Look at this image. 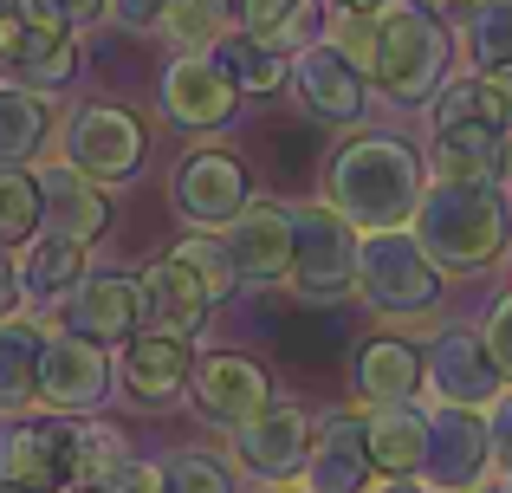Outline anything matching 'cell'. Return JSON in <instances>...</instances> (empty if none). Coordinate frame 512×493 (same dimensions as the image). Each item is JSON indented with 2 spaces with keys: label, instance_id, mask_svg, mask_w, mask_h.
I'll return each instance as SVG.
<instances>
[{
  "label": "cell",
  "instance_id": "1",
  "mask_svg": "<svg viewBox=\"0 0 512 493\" xmlns=\"http://www.w3.org/2000/svg\"><path fill=\"white\" fill-rule=\"evenodd\" d=\"M409 234L422 241V253L441 266V273L467 279L487 273V266L506 260L512 241V208L500 182H461V176H435L422 182V202L409 215Z\"/></svg>",
  "mask_w": 512,
  "mask_h": 493
},
{
  "label": "cell",
  "instance_id": "2",
  "mask_svg": "<svg viewBox=\"0 0 512 493\" xmlns=\"http://www.w3.org/2000/svg\"><path fill=\"white\" fill-rule=\"evenodd\" d=\"M422 156L389 130H363L331 150L325 163V202L338 208L357 234L376 228H409L415 202H422Z\"/></svg>",
  "mask_w": 512,
  "mask_h": 493
},
{
  "label": "cell",
  "instance_id": "3",
  "mask_svg": "<svg viewBox=\"0 0 512 493\" xmlns=\"http://www.w3.org/2000/svg\"><path fill=\"white\" fill-rule=\"evenodd\" d=\"M454 59V39L422 0H383L370 13V59H363V78L383 91L389 104L415 111L441 91Z\"/></svg>",
  "mask_w": 512,
  "mask_h": 493
},
{
  "label": "cell",
  "instance_id": "4",
  "mask_svg": "<svg viewBox=\"0 0 512 493\" xmlns=\"http://www.w3.org/2000/svg\"><path fill=\"white\" fill-rule=\"evenodd\" d=\"M357 299L383 325H435L441 318V266L409 228H376L357 241Z\"/></svg>",
  "mask_w": 512,
  "mask_h": 493
},
{
  "label": "cell",
  "instance_id": "5",
  "mask_svg": "<svg viewBox=\"0 0 512 493\" xmlns=\"http://www.w3.org/2000/svg\"><path fill=\"white\" fill-rule=\"evenodd\" d=\"M357 241L363 234L350 228L331 202H299L292 208V292H299L305 312H325L357 292Z\"/></svg>",
  "mask_w": 512,
  "mask_h": 493
},
{
  "label": "cell",
  "instance_id": "6",
  "mask_svg": "<svg viewBox=\"0 0 512 493\" xmlns=\"http://www.w3.org/2000/svg\"><path fill=\"white\" fill-rule=\"evenodd\" d=\"M0 474L33 487V493L65 487L78 474V422L59 416V409H46V416L13 409V416L0 422Z\"/></svg>",
  "mask_w": 512,
  "mask_h": 493
},
{
  "label": "cell",
  "instance_id": "7",
  "mask_svg": "<svg viewBox=\"0 0 512 493\" xmlns=\"http://www.w3.org/2000/svg\"><path fill=\"white\" fill-rule=\"evenodd\" d=\"M422 481L435 493H467L493 481V442H487V409L461 403H428V448H422Z\"/></svg>",
  "mask_w": 512,
  "mask_h": 493
},
{
  "label": "cell",
  "instance_id": "8",
  "mask_svg": "<svg viewBox=\"0 0 512 493\" xmlns=\"http://www.w3.org/2000/svg\"><path fill=\"white\" fill-rule=\"evenodd\" d=\"M312 409L299 403H266L260 416H247L234 429V468L247 474V481H266V487H286L305 474V455H312Z\"/></svg>",
  "mask_w": 512,
  "mask_h": 493
},
{
  "label": "cell",
  "instance_id": "9",
  "mask_svg": "<svg viewBox=\"0 0 512 493\" xmlns=\"http://www.w3.org/2000/svg\"><path fill=\"white\" fill-rule=\"evenodd\" d=\"M500 370H493L487 344H480V331L467 325H441L435 338H428L422 351V390L428 403H461V409H487L493 396H500Z\"/></svg>",
  "mask_w": 512,
  "mask_h": 493
},
{
  "label": "cell",
  "instance_id": "10",
  "mask_svg": "<svg viewBox=\"0 0 512 493\" xmlns=\"http://www.w3.org/2000/svg\"><path fill=\"white\" fill-rule=\"evenodd\" d=\"M111 390V357L104 344L78 338V331H46L39 344V403L59 416H91Z\"/></svg>",
  "mask_w": 512,
  "mask_h": 493
},
{
  "label": "cell",
  "instance_id": "11",
  "mask_svg": "<svg viewBox=\"0 0 512 493\" xmlns=\"http://www.w3.org/2000/svg\"><path fill=\"white\" fill-rule=\"evenodd\" d=\"M292 91H299L305 117H318V124H357L363 111H370V78H363L357 59H344L331 39H312V46L292 52Z\"/></svg>",
  "mask_w": 512,
  "mask_h": 493
},
{
  "label": "cell",
  "instance_id": "12",
  "mask_svg": "<svg viewBox=\"0 0 512 493\" xmlns=\"http://www.w3.org/2000/svg\"><path fill=\"white\" fill-rule=\"evenodd\" d=\"M72 65H78L72 33H59V26L33 20V13H20V7H0V78L52 98V91L72 78Z\"/></svg>",
  "mask_w": 512,
  "mask_h": 493
},
{
  "label": "cell",
  "instance_id": "13",
  "mask_svg": "<svg viewBox=\"0 0 512 493\" xmlns=\"http://www.w3.org/2000/svg\"><path fill=\"white\" fill-rule=\"evenodd\" d=\"M65 163L98 182H130L143 169V124L117 104H85L65 124Z\"/></svg>",
  "mask_w": 512,
  "mask_h": 493
},
{
  "label": "cell",
  "instance_id": "14",
  "mask_svg": "<svg viewBox=\"0 0 512 493\" xmlns=\"http://www.w3.org/2000/svg\"><path fill=\"white\" fill-rule=\"evenodd\" d=\"M188 390H195V416L214 422V429H227V435L273 403V377L240 351H208L188 370Z\"/></svg>",
  "mask_w": 512,
  "mask_h": 493
},
{
  "label": "cell",
  "instance_id": "15",
  "mask_svg": "<svg viewBox=\"0 0 512 493\" xmlns=\"http://www.w3.org/2000/svg\"><path fill=\"white\" fill-rule=\"evenodd\" d=\"M221 247H227V266H234L240 286H279L292 273V208L247 202L221 228Z\"/></svg>",
  "mask_w": 512,
  "mask_h": 493
},
{
  "label": "cell",
  "instance_id": "16",
  "mask_svg": "<svg viewBox=\"0 0 512 493\" xmlns=\"http://www.w3.org/2000/svg\"><path fill=\"white\" fill-rule=\"evenodd\" d=\"M299 487H312V493H370L376 487L363 409H338V416H325L312 429V455H305Z\"/></svg>",
  "mask_w": 512,
  "mask_h": 493
},
{
  "label": "cell",
  "instance_id": "17",
  "mask_svg": "<svg viewBox=\"0 0 512 493\" xmlns=\"http://www.w3.org/2000/svg\"><path fill=\"white\" fill-rule=\"evenodd\" d=\"M137 286H143V325H150V331H169V338H195V331L214 318V305H221V292H214L208 279L182 260V253L150 260Z\"/></svg>",
  "mask_w": 512,
  "mask_h": 493
},
{
  "label": "cell",
  "instance_id": "18",
  "mask_svg": "<svg viewBox=\"0 0 512 493\" xmlns=\"http://www.w3.org/2000/svg\"><path fill=\"white\" fill-rule=\"evenodd\" d=\"M247 202H253V182L240 169V156H227V150H195L175 169V208L195 228H227Z\"/></svg>",
  "mask_w": 512,
  "mask_h": 493
},
{
  "label": "cell",
  "instance_id": "19",
  "mask_svg": "<svg viewBox=\"0 0 512 493\" xmlns=\"http://www.w3.org/2000/svg\"><path fill=\"white\" fill-rule=\"evenodd\" d=\"M240 91L227 85V72L208 59V52H175L163 72V117L182 130H221L234 117Z\"/></svg>",
  "mask_w": 512,
  "mask_h": 493
},
{
  "label": "cell",
  "instance_id": "20",
  "mask_svg": "<svg viewBox=\"0 0 512 493\" xmlns=\"http://www.w3.org/2000/svg\"><path fill=\"white\" fill-rule=\"evenodd\" d=\"M65 331L91 344H130L143 331V286L117 273H85L78 292L65 299Z\"/></svg>",
  "mask_w": 512,
  "mask_h": 493
},
{
  "label": "cell",
  "instance_id": "21",
  "mask_svg": "<svg viewBox=\"0 0 512 493\" xmlns=\"http://www.w3.org/2000/svg\"><path fill=\"white\" fill-rule=\"evenodd\" d=\"M39 228L91 247L111 228V195H104V182L85 176V169H72V163L39 169Z\"/></svg>",
  "mask_w": 512,
  "mask_h": 493
},
{
  "label": "cell",
  "instance_id": "22",
  "mask_svg": "<svg viewBox=\"0 0 512 493\" xmlns=\"http://www.w3.org/2000/svg\"><path fill=\"white\" fill-rule=\"evenodd\" d=\"M188 370H195L188 338H169V331H137V338L124 344L117 383H124V396L137 409H163V403H175V396L188 390Z\"/></svg>",
  "mask_w": 512,
  "mask_h": 493
},
{
  "label": "cell",
  "instance_id": "23",
  "mask_svg": "<svg viewBox=\"0 0 512 493\" xmlns=\"http://www.w3.org/2000/svg\"><path fill=\"white\" fill-rule=\"evenodd\" d=\"M350 390H357L363 409L409 403V396L422 390V344H409V338H363L357 357H350Z\"/></svg>",
  "mask_w": 512,
  "mask_h": 493
},
{
  "label": "cell",
  "instance_id": "24",
  "mask_svg": "<svg viewBox=\"0 0 512 493\" xmlns=\"http://www.w3.org/2000/svg\"><path fill=\"white\" fill-rule=\"evenodd\" d=\"M428 117H435V124H493V130L512 137V65L441 78V91L428 98Z\"/></svg>",
  "mask_w": 512,
  "mask_h": 493
},
{
  "label": "cell",
  "instance_id": "25",
  "mask_svg": "<svg viewBox=\"0 0 512 493\" xmlns=\"http://www.w3.org/2000/svg\"><path fill=\"white\" fill-rule=\"evenodd\" d=\"M363 429H370V461L376 481L383 474H422V448H428V403H376L363 409Z\"/></svg>",
  "mask_w": 512,
  "mask_h": 493
},
{
  "label": "cell",
  "instance_id": "26",
  "mask_svg": "<svg viewBox=\"0 0 512 493\" xmlns=\"http://www.w3.org/2000/svg\"><path fill=\"white\" fill-rule=\"evenodd\" d=\"M13 273H20V299H26V305H46V312H59V305L78 292V279H85V241L39 234V241L26 247L20 260H13Z\"/></svg>",
  "mask_w": 512,
  "mask_h": 493
},
{
  "label": "cell",
  "instance_id": "27",
  "mask_svg": "<svg viewBox=\"0 0 512 493\" xmlns=\"http://www.w3.org/2000/svg\"><path fill=\"white\" fill-rule=\"evenodd\" d=\"M500 156L506 130L493 124H435V143H428V169L461 182H500Z\"/></svg>",
  "mask_w": 512,
  "mask_h": 493
},
{
  "label": "cell",
  "instance_id": "28",
  "mask_svg": "<svg viewBox=\"0 0 512 493\" xmlns=\"http://www.w3.org/2000/svg\"><path fill=\"white\" fill-rule=\"evenodd\" d=\"M208 59L227 72V85H234L240 98H273L292 72V52L266 46V39H253V33H221L208 46Z\"/></svg>",
  "mask_w": 512,
  "mask_h": 493
},
{
  "label": "cell",
  "instance_id": "29",
  "mask_svg": "<svg viewBox=\"0 0 512 493\" xmlns=\"http://www.w3.org/2000/svg\"><path fill=\"white\" fill-rule=\"evenodd\" d=\"M46 137H52V104L39 98V91L0 78V169L33 163V156L46 150Z\"/></svg>",
  "mask_w": 512,
  "mask_h": 493
},
{
  "label": "cell",
  "instance_id": "30",
  "mask_svg": "<svg viewBox=\"0 0 512 493\" xmlns=\"http://www.w3.org/2000/svg\"><path fill=\"white\" fill-rule=\"evenodd\" d=\"M39 344H46L39 325L0 318V416L39 403Z\"/></svg>",
  "mask_w": 512,
  "mask_h": 493
},
{
  "label": "cell",
  "instance_id": "31",
  "mask_svg": "<svg viewBox=\"0 0 512 493\" xmlns=\"http://www.w3.org/2000/svg\"><path fill=\"white\" fill-rule=\"evenodd\" d=\"M461 46L474 72L512 65V0H461Z\"/></svg>",
  "mask_w": 512,
  "mask_h": 493
},
{
  "label": "cell",
  "instance_id": "32",
  "mask_svg": "<svg viewBox=\"0 0 512 493\" xmlns=\"http://www.w3.org/2000/svg\"><path fill=\"white\" fill-rule=\"evenodd\" d=\"M163 33L175 52H208L221 33H234V0H169Z\"/></svg>",
  "mask_w": 512,
  "mask_h": 493
},
{
  "label": "cell",
  "instance_id": "33",
  "mask_svg": "<svg viewBox=\"0 0 512 493\" xmlns=\"http://www.w3.org/2000/svg\"><path fill=\"white\" fill-rule=\"evenodd\" d=\"M156 493H234V468L208 448H175L156 461Z\"/></svg>",
  "mask_w": 512,
  "mask_h": 493
},
{
  "label": "cell",
  "instance_id": "34",
  "mask_svg": "<svg viewBox=\"0 0 512 493\" xmlns=\"http://www.w3.org/2000/svg\"><path fill=\"white\" fill-rule=\"evenodd\" d=\"M39 234V176L0 169V247H26Z\"/></svg>",
  "mask_w": 512,
  "mask_h": 493
},
{
  "label": "cell",
  "instance_id": "35",
  "mask_svg": "<svg viewBox=\"0 0 512 493\" xmlns=\"http://www.w3.org/2000/svg\"><path fill=\"white\" fill-rule=\"evenodd\" d=\"M124 461H130L124 429H111V422H78V481H117Z\"/></svg>",
  "mask_w": 512,
  "mask_h": 493
},
{
  "label": "cell",
  "instance_id": "36",
  "mask_svg": "<svg viewBox=\"0 0 512 493\" xmlns=\"http://www.w3.org/2000/svg\"><path fill=\"white\" fill-rule=\"evenodd\" d=\"M175 253H182V260H188V266H195V273H201V279H208V286H214V292H221V299H227V292H234V286H240V279H234V266H227V247H221V241H214V234H208V228H201V234H188V241H182V247H175Z\"/></svg>",
  "mask_w": 512,
  "mask_h": 493
},
{
  "label": "cell",
  "instance_id": "37",
  "mask_svg": "<svg viewBox=\"0 0 512 493\" xmlns=\"http://www.w3.org/2000/svg\"><path fill=\"white\" fill-rule=\"evenodd\" d=\"M13 7L33 13V20H46V26H59V33H78V26L104 20V7H111V0H13Z\"/></svg>",
  "mask_w": 512,
  "mask_h": 493
},
{
  "label": "cell",
  "instance_id": "38",
  "mask_svg": "<svg viewBox=\"0 0 512 493\" xmlns=\"http://www.w3.org/2000/svg\"><path fill=\"white\" fill-rule=\"evenodd\" d=\"M480 344H487V357H493V370L512 383V299H500L487 312V325H480Z\"/></svg>",
  "mask_w": 512,
  "mask_h": 493
},
{
  "label": "cell",
  "instance_id": "39",
  "mask_svg": "<svg viewBox=\"0 0 512 493\" xmlns=\"http://www.w3.org/2000/svg\"><path fill=\"white\" fill-rule=\"evenodd\" d=\"M487 442H493V468L512 474V383H500V396L487 403Z\"/></svg>",
  "mask_w": 512,
  "mask_h": 493
},
{
  "label": "cell",
  "instance_id": "40",
  "mask_svg": "<svg viewBox=\"0 0 512 493\" xmlns=\"http://www.w3.org/2000/svg\"><path fill=\"white\" fill-rule=\"evenodd\" d=\"M292 7H299V0H240V33H253V39L273 46V33L286 26Z\"/></svg>",
  "mask_w": 512,
  "mask_h": 493
},
{
  "label": "cell",
  "instance_id": "41",
  "mask_svg": "<svg viewBox=\"0 0 512 493\" xmlns=\"http://www.w3.org/2000/svg\"><path fill=\"white\" fill-rule=\"evenodd\" d=\"M111 13H117V26H124V33H163L169 0H111Z\"/></svg>",
  "mask_w": 512,
  "mask_h": 493
},
{
  "label": "cell",
  "instance_id": "42",
  "mask_svg": "<svg viewBox=\"0 0 512 493\" xmlns=\"http://www.w3.org/2000/svg\"><path fill=\"white\" fill-rule=\"evenodd\" d=\"M13 305H20V273H13L7 247H0V318H13Z\"/></svg>",
  "mask_w": 512,
  "mask_h": 493
},
{
  "label": "cell",
  "instance_id": "43",
  "mask_svg": "<svg viewBox=\"0 0 512 493\" xmlns=\"http://www.w3.org/2000/svg\"><path fill=\"white\" fill-rule=\"evenodd\" d=\"M370 493H435V487H428L422 474H383V481H376Z\"/></svg>",
  "mask_w": 512,
  "mask_h": 493
},
{
  "label": "cell",
  "instance_id": "44",
  "mask_svg": "<svg viewBox=\"0 0 512 493\" xmlns=\"http://www.w3.org/2000/svg\"><path fill=\"white\" fill-rule=\"evenodd\" d=\"M52 493H124V481H78V474H72V481L52 487Z\"/></svg>",
  "mask_w": 512,
  "mask_h": 493
},
{
  "label": "cell",
  "instance_id": "45",
  "mask_svg": "<svg viewBox=\"0 0 512 493\" xmlns=\"http://www.w3.org/2000/svg\"><path fill=\"white\" fill-rule=\"evenodd\" d=\"M383 0H331V13H376Z\"/></svg>",
  "mask_w": 512,
  "mask_h": 493
},
{
  "label": "cell",
  "instance_id": "46",
  "mask_svg": "<svg viewBox=\"0 0 512 493\" xmlns=\"http://www.w3.org/2000/svg\"><path fill=\"white\" fill-rule=\"evenodd\" d=\"M500 189L512 195V137H506V156H500Z\"/></svg>",
  "mask_w": 512,
  "mask_h": 493
},
{
  "label": "cell",
  "instance_id": "47",
  "mask_svg": "<svg viewBox=\"0 0 512 493\" xmlns=\"http://www.w3.org/2000/svg\"><path fill=\"white\" fill-rule=\"evenodd\" d=\"M0 493H33V487H20V481H7V474H0Z\"/></svg>",
  "mask_w": 512,
  "mask_h": 493
},
{
  "label": "cell",
  "instance_id": "48",
  "mask_svg": "<svg viewBox=\"0 0 512 493\" xmlns=\"http://www.w3.org/2000/svg\"><path fill=\"white\" fill-rule=\"evenodd\" d=\"M273 493H312V487H299V481H286V487H273Z\"/></svg>",
  "mask_w": 512,
  "mask_h": 493
},
{
  "label": "cell",
  "instance_id": "49",
  "mask_svg": "<svg viewBox=\"0 0 512 493\" xmlns=\"http://www.w3.org/2000/svg\"><path fill=\"white\" fill-rule=\"evenodd\" d=\"M506 299H512V260H506Z\"/></svg>",
  "mask_w": 512,
  "mask_h": 493
},
{
  "label": "cell",
  "instance_id": "50",
  "mask_svg": "<svg viewBox=\"0 0 512 493\" xmlns=\"http://www.w3.org/2000/svg\"><path fill=\"white\" fill-rule=\"evenodd\" d=\"M467 493H500V487H467Z\"/></svg>",
  "mask_w": 512,
  "mask_h": 493
},
{
  "label": "cell",
  "instance_id": "51",
  "mask_svg": "<svg viewBox=\"0 0 512 493\" xmlns=\"http://www.w3.org/2000/svg\"><path fill=\"white\" fill-rule=\"evenodd\" d=\"M500 493H512V474H506V487H500Z\"/></svg>",
  "mask_w": 512,
  "mask_h": 493
}]
</instances>
